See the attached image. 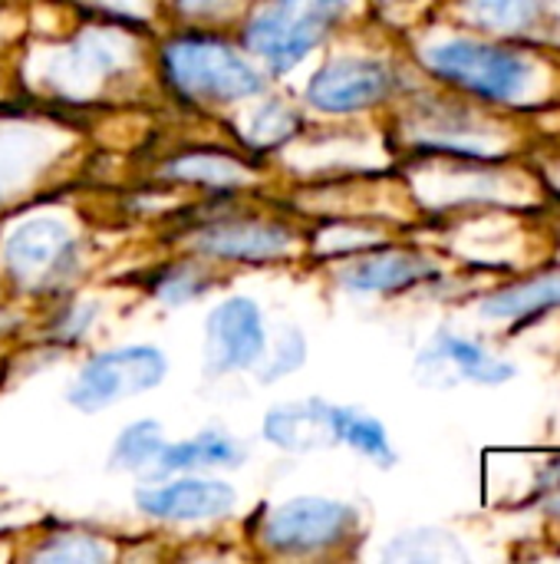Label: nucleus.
I'll return each mask as SVG.
<instances>
[{
    "label": "nucleus",
    "instance_id": "9",
    "mask_svg": "<svg viewBox=\"0 0 560 564\" xmlns=\"http://www.w3.org/2000/svg\"><path fill=\"white\" fill-rule=\"evenodd\" d=\"M267 350V321L254 297L231 294L205 317V373L231 377L254 370Z\"/></svg>",
    "mask_w": 560,
    "mask_h": 564
},
{
    "label": "nucleus",
    "instance_id": "3",
    "mask_svg": "<svg viewBox=\"0 0 560 564\" xmlns=\"http://www.w3.org/2000/svg\"><path fill=\"white\" fill-rule=\"evenodd\" d=\"M360 512L330 496H294L267 506L254 522V542L277 558H307L353 539Z\"/></svg>",
    "mask_w": 560,
    "mask_h": 564
},
{
    "label": "nucleus",
    "instance_id": "16",
    "mask_svg": "<svg viewBox=\"0 0 560 564\" xmlns=\"http://www.w3.org/2000/svg\"><path fill=\"white\" fill-rule=\"evenodd\" d=\"M330 430H333V443L337 446L353 449L366 463H373L380 469L396 466V449L389 443L386 426L376 416L360 413L353 406H330Z\"/></svg>",
    "mask_w": 560,
    "mask_h": 564
},
{
    "label": "nucleus",
    "instance_id": "24",
    "mask_svg": "<svg viewBox=\"0 0 560 564\" xmlns=\"http://www.w3.org/2000/svg\"><path fill=\"white\" fill-rule=\"evenodd\" d=\"M545 13V0H469V17L495 33H525Z\"/></svg>",
    "mask_w": 560,
    "mask_h": 564
},
{
    "label": "nucleus",
    "instance_id": "22",
    "mask_svg": "<svg viewBox=\"0 0 560 564\" xmlns=\"http://www.w3.org/2000/svg\"><path fill=\"white\" fill-rule=\"evenodd\" d=\"M386 562H465V549L439 529H416L403 532L383 552Z\"/></svg>",
    "mask_w": 560,
    "mask_h": 564
},
{
    "label": "nucleus",
    "instance_id": "18",
    "mask_svg": "<svg viewBox=\"0 0 560 564\" xmlns=\"http://www.w3.org/2000/svg\"><path fill=\"white\" fill-rule=\"evenodd\" d=\"M165 178H175V182H191V185H205L208 192H231V188H241L244 178H248V169L224 155V152H215V149H205V152H185L178 159H172L165 169H162Z\"/></svg>",
    "mask_w": 560,
    "mask_h": 564
},
{
    "label": "nucleus",
    "instance_id": "1",
    "mask_svg": "<svg viewBox=\"0 0 560 564\" xmlns=\"http://www.w3.org/2000/svg\"><path fill=\"white\" fill-rule=\"evenodd\" d=\"M158 73L185 102H248L267 89V73H261L238 43L205 30L165 36L158 50Z\"/></svg>",
    "mask_w": 560,
    "mask_h": 564
},
{
    "label": "nucleus",
    "instance_id": "7",
    "mask_svg": "<svg viewBox=\"0 0 560 564\" xmlns=\"http://www.w3.org/2000/svg\"><path fill=\"white\" fill-rule=\"evenodd\" d=\"M129 59H132V46L125 33L112 26H96L56 46V56L46 66L43 79L59 99L83 102L96 96L106 83H112L119 73H125L132 66Z\"/></svg>",
    "mask_w": 560,
    "mask_h": 564
},
{
    "label": "nucleus",
    "instance_id": "27",
    "mask_svg": "<svg viewBox=\"0 0 560 564\" xmlns=\"http://www.w3.org/2000/svg\"><path fill=\"white\" fill-rule=\"evenodd\" d=\"M244 0H172L175 13L188 23H211L218 17H228L241 7Z\"/></svg>",
    "mask_w": 560,
    "mask_h": 564
},
{
    "label": "nucleus",
    "instance_id": "25",
    "mask_svg": "<svg viewBox=\"0 0 560 564\" xmlns=\"http://www.w3.org/2000/svg\"><path fill=\"white\" fill-rule=\"evenodd\" d=\"M208 288H211V278L195 261H175L152 278V297L165 307H185L198 301L201 294H208Z\"/></svg>",
    "mask_w": 560,
    "mask_h": 564
},
{
    "label": "nucleus",
    "instance_id": "2",
    "mask_svg": "<svg viewBox=\"0 0 560 564\" xmlns=\"http://www.w3.org/2000/svg\"><path fill=\"white\" fill-rule=\"evenodd\" d=\"M350 0H264L248 10L238 46L264 63V73H294L347 17Z\"/></svg>",
    "mask_w": 560,
    "mask_h": 564
},
{
    "label": "nucleus",
    "instance_id": "4",
    "mask_svg": "<svg viewBox=\"0 0 560 564\" xmlns=\"http://www.w3.org/2000/svg\"><path fill=\"white\" fill-rule=\"evenodd\" d=\"M168 377V357L155 344H119L92 354L73 377L66 400L79 413H102L119 400L152 393Z\"/></svg>",
    "mask_w": 560,
    "mask_h": 564
},
{
    "label": "nucleus",
    "instance_id": "20",
    "mask_svg": "<svg viewBox=\"0 0 560 564\" xmlns=\"http://www.w3.org/2000/svg\"><path fill=\"white\" fill-rule=\"evenodd\" d=\"M560 304V274H548V278H535V281H525V284H515L495 297H488L482 304V314L485 317H528V314H538V311H548V307H558Z\"/></svg>",
    "mask_w": 560,
    "mask_h": 564
},
{
    "label": "nucleus",
    "instance_id": "14",
    "mask_svg": "<svg viewBox=\"0 0 560 564\" xmlns=\"http://www.w3.org/2000/svg\"><path fill=\"white\" fill-rule=\"evenodd\" d=\"M419 370H429L432 377H455V380H472V383H485V387H498V383H508L515 377L512 364L482 350L475 340L455 337L449 330H442L422 350Z\"/></svg>",
    "mask_w": 560,
    "mask_h": 564
},
{
    "label": "nucleus",
    "instance_id": "21",
    "mask_svg": "<svg viewBox=\"0 0 560 564\" xmlns=\"http://www.w3.org/2000/svg\"><path fill=\"white\" fill-rule=\"evenodd\" d=\"M33 562H50V564H102L112 558V545L102 542L92 532H73L63 529L56 535L40 539V545L30 552Z\"/></svg>",
    "mask_w": 560,
    "mask_h": 564
},
{
    "label": "nucleus",
    "instance_id": "12",
    "mask_svg": "<svg viewBox=\"0 0 560 564\" xmlns=\"http://www.w3.org/2000/svg\"><path fill=\"white\" fill-rule=\"evenodd\" d=\"M330 406L327 400H294V403H277L264 413L261 420V436L264 443H271L281 453L290 456H307L333 443V430H330Z\"/></svg>",
    "mask_w": 560,
    "mask_h": 564
},
{
    "label": "nucleus",
    "instance_id": "26",
    "mask_svg": "<svg viewBox=\"0 0 560 564\" xmlns=\"http://www.w3.org/2000/svg\"><path fill=\"white\" fill-rule=\"evenodd\" d=\"M304 364H307V337L300 327L287 324L281 330V337L274 344H267V350L254 370H257V380L267 387V383H281L284 377L297 373Z\"/></svg>",
    "mask_w": 560,
    "mask_h": 564
},
{
    "label": "nucleus",
    "instance_id": "6",
    "mask_svg": "<svg viewBox=\"0 0 560 564\" xmlns=\"http://www.w3.org/2000/svg\"><path fill=\"white\" fill-rule=\"evenodd\" d=\"M422 59L436 76L488 99H515L531 86L535 76V66L518 53L475 40H449L429 46Z\"/></svg>",
    "mask_w": 560,
    "mask_h": 564
},
{
    "label": "nucleus",
    "instance_id": "15",
    "mask_svg": "<svg viewBox=\"0 0 560 564\" xmlns=\"http://www.w3.org/2000/svg\"><path fill=\"white\" fill-rule=\"evenodd\" d=\"M429 274H432V264L422 254L370 251V254L350 258L337 271V281L353 294H393V291H403L409 284H419Z\"/></svg>",
    "mask_w": 560,
    "mask_h": 564
},
{
    "label": "nucleus",
    "instance_id": "11",
    "mask_svg": "<svg viewBox=\"0 0 560 564\" xmlns=\"http://www.w3.org/2000/svg\"><path fill=\"white\" fill-rule=\"evenodd\" d=\"M396 86V73L373 56H340L314 69L304 99L323 116H353L380 106Z\"/></svg>",
    "mask_w": 560,
    "mask_h": 564
},
{
    "label": "nucleus",
    "instance_id": "13",
    "mask_svg": "<svg viewBox=\"0 0 560 564\" xmlns=\"http://www.w3.org/2000/svg\"><path fill=\"white\" fill-rule=\"evenodd\" d=\"M244 463H248V446L228 430L208 426L188 440L165 443L152 479L175 476V473H231L241 469Z\"/></svg>",
    "mask_w": 560,
    "mask_h": 564
},
{
    "label": "nucleus",
    "instance_id": "8",
    "mask_svg": "<svg viewBox=\"0 0 560 564\" xmlns=\"http://www.w3.org/2000/svg\"><path fill=\"white\" fill-rule=\"evenodd\" d=\"M135 509L162 525H205L234 512L238 492L231 482L208 473H175L149 479L132 496Z\"/></svg>",
    "mask_w": 560,
    "mask_h": 564
},
{
    "label": "nucleus",
    "instance_id": "5",
    "mask_svg": "<svg viewBox=\"0 0 560 564\" xmlns=\"http://www.w3.org/2000/svg\"><path fill=\"white\" fill-rule=\"evenodd\" d=\"M0 264L23 291H56L79 264V238L59 215H30L3 235Z\"/></svg>",
    "mask_w": 560,
    "mask_h": 564
},
{
    "label": "nucleus",
    "instance_id": "10",
    "mask_svg": "<svg viewBox=\"0 0 560 564\" xmlns=\"http://www.w3.org/2000/svg\"><path fill=\"white\" fill-rule=\"evenodd\" d=\"M297 235L281 218L261 215H218L205 218L191 235L188 248L211 261H234V264H257L277 261L290 254Z\"/></svg>",
    "mask_w": 560,
    "mask_h": 564
},
{
    "label": "nucleus",
    "instance_id": "19",
    "mask_svg": "<svg viewBox=\"0 0 560 564\" xmlns=\"http://www.w3.org/2000/svg\"><path fill=\"white\" fill-rule=\"evenodd\" d=\"M43 135L30 129V122L0 119V202L17 192V185L26 178V169L43 159Z\"/></svg>",
    "mask_w": 560,
    "mask_h": 564
},
{
    "label": "nucleus",
    "instance_id": "17",
    "mask_svg": "<svg viewBox=\"0 0 560 564\" xmlns=\"http://www.w3.org/2000/svg\"><path fill=\"white\" fill-rule=\"evenodd\" d=\"M165 426L158 420H132L125 423L109 449V469L112 473H125V476H155L158 456L165 449Z\"/></svg>",
    "mask_w": 560,
    "mask_h": 564
},
{
    "label": "nucleus",
    "instance_id": "23",
    "mask_svg": "<svg viewBox=\"0 0 560 564\" xmlns=\"http://www.w3.org/2000/svg\"><path fill=\"white\" fill-rule=\"evenodd\" d=\"M297 132H300V112L281 99H264L251 112L241 135H244V145H251V149H277V145L290 142Z\"/></svg>",
    "mask_w": 560,
    "mask_h": 564
}]
</instances>
